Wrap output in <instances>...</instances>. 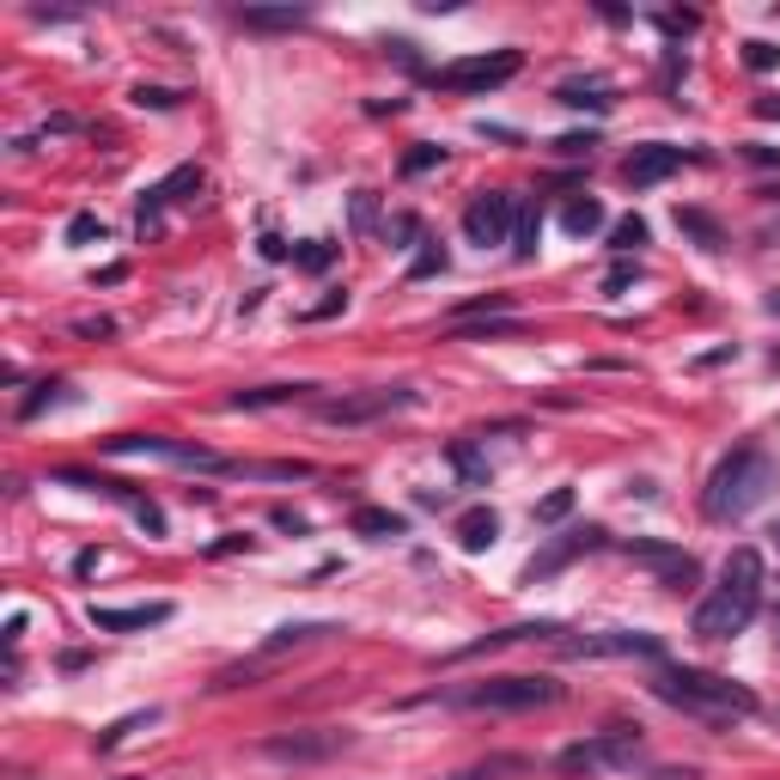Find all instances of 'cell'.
<instances>
[{"label":"cell","mask_w":780,"mask_h":780,"mask_svg":"<svg viewBox=\"0 0 780 780\" xmlns=\"http://www.w3.org/2000/svg\"><path fill=\"white\" fill-rule=\"evenodd\" d=\"M763 597H768V567H763V555L744 543V549L726 555L719 585L702 597L695 634H702V641H732V634H744V628L756 622V610H763Z\"/></svg>","instance_id":"6da1fadb"},{"label":"cell","mask_w":780,"mask_h":780,"mask_svg":"<svg viewBox=\"0 0 780 780\" xmlns=\"http://www.w3.org/2000/svg\"><path fill=\"white\" fill-rule=\"evenodd\" d=\"M775 488H780L775 458H768L763 445H738L732 458H719V470L707 475L702 512H707L714 524H738V519H750V512H756V506H763Z\"/></svg>","instance_id":"7a4b0ae2"},{"label":"cell","mask_w":780,"mask_h":780,"mask_svg":"<svg viewBox=\"0 0 780 780\" xmlns=\"http://www.w3.org/2000/svg\"><path fill=\"white\" fill-rule=\"evenodd\" d=\"M653 689H658L671 707L707 719V726H732V719H750V714H756V695H750L744 683H732V677H714V671H689V665H665V671L653 677Z\"/></svg>","instance_id":"3957f363"},{"label":"cell","mask_w":780,"mask_h":780,"mask_svg":"<svg viewBox=\"0 0 780 780\" xmlns=\"http://www.w3.org/2000/svg\"><path fill=\"white\" fill-rule=\"evenodd\" d=\"M561 683L555 677H488V683L451 689V707H475V714H531V707H555Z\"/></svg>","instance_id":"277c9868"},{"label":"cell","mask_w":780,"mask_h":780,"mask_svg":"<svg viewBox=\"0 0 780 780\" xmlns=\"http://www.w3.org/2000/svg\"><path fill=\"white\" fill-rule=\"evenodd\" d=\"M519 67H524L519 49H494V55H463V62H445L433 79H439L445 92H494V86H506Z\"/></svg>","instance_id":"5b68a950"},{"label":"cell","mask_w":780,"mask_h":780,"mask_svg":"<svg viewBox=\"0 0 780 780\" xmlns=\"http://www.w3.org/2000/svg\"><path fill=\"white\" fill-rule=\"evenodd\" d=\"M512 226H519V201L506 196V189H482V196L463 208V238L482 250L512 245Z\"/></svg>","instance_id":"8992f818"},{"label":"cell","mask_w":780,"mask_h":780,"mask_svg":"<svg viewBox=\"0 0 780 780\" xmlns=\"http://www.w3.org/2000/svg\"><path fill=\"white\" fill-rule=\"evenodd\" d=\"M634 756H641V732L610 726V732H597L592 744H567L561 750V768H567V775H597V768H628Z\"/></svg>","instance_id":"52a82bcc"},{"label":"cell","mask_w":780,"mask_h":780,"mask_svg":"<svg viewBox=\"0 0 780 780\" xmlns=\"http://www.w3.org/2000/svg\"><path fill=\"white\" fill-rule=\"evenodd\" d=\"M397 409H414V391H409V384H391V391H367V397L318 403V414H323V421H336V428H360V421H379V414H397Z\"/></svg>","instance_id":"ba28073f"},{"label":"cell","mask_w":780,"mask_h":780,"mask_svg":"<svg viewBox=\"0 0 780 780\" xmlns=\"http://www.w3.org/2000/svg\"><path fill=\"white\" fill-rule=\"evenodd\" d=\"M683 165H689V153H683V147L646 140V147H634V153L622 159V177H628L634 189H653V184H665V177H677Z\"/></svg>","instance_id":"9c48e42d"},{"label":"cell","mask_w":780,"mask_h":780,"mask_svg":"<svg viewBox=\"0 0 780 780\" xmlns=\"http://www.w3.org/2000/svg\"><path fill=\"white\" fill-rule=\"evenodd\" d=\"M189 189H201V165H177L165 184L147 189V196H140V214H135L140 238H153V232H159V214H165L171 201H189Z\"/></svg>","instance_id":"30bf717a"},{"label":"cell","mask_w":780,"mask_h":780,"mask_svg":"<svg viewBox=\"0 0 780 780\" xmlns=\"http://www.w3.org/2000/svg\"><path fill=\"white\" fill-rule=\"evenodd\" d=\"M567 658H658L653 634H585V641H555Z\"/></svg>","instance_id":"8fae6325"},{"label":"cell","mask_w":780,"mask_h":780,"mask_svg":"<svg viewBox=\"0 0 780 780\" xmlns=\"http://www.w3.org/2000/svg\"><path fill=\"white\" fill-rule=\"evenodd\" d=\"M622 555L628 561H646V567H658V580L671 585V592H683V585H695V555H683V549H671V543H622Z\"/></svg>","instance_id":"7c38bea8"},{"label":"cell","mask_w":780,"mask_h":780,"mask_svg":"<svg viewBox=\"0 0 780 780\" xmlns=\"http://www.w3.org/2000/svg\"><path fill=\"white\" fill-rule=\"evenodd\" d=\"M336 750H348L342 732H293V738H269L262 756H275V763H323V756H336Z\"/></svg>","instance_id":"4fadbf2b"},{"label":"cell","mask_w":780,"mask_h":780,"mask_svg":"<svg viewBox=\"0 0 780 780\" xmlns=\"http://www.w3.org/2000/svg\"><path fill=\"white\" fill-rule=\"evenodd\" d=\"M171 622V604H128V610H98L92 604V628L98 634H140V628Z\"/></svg>","instance_id":"5bb4252c"},{"label":"cell","mask_w":780,"mask_h":780,"mask_svg":"<svg viewBox=\"0 0 780 780\" xmlns=\"http://www.w3.org/2000/svg\"><path fill=\"white\" fill-rule=\"evenodd\" d=\"M585 549H604V531H573V536H561V543H549V549L536 555L531 567H524V580H531V585H536V580H549L555 567H567L573 555H585Z\"/></svg>","instance_id":"9a60e30c"},{"label":"cell","mask_w":780,"mask_h":780,"mask_svg":"<svg viewBox=\"0 0 780 780\" xmlns=\"http://www.w3.org/2000/svg\"><path fill=\"white\" fill-rule=\"evenodd\" d=\"M494 536H500V512H494V506H470V512L458 519V543L470 555L494 549Z\"/></svg>","instance_id":"2e32d148"},{"label":"cell","mask_w":780,"mask_h":780,"mask_svg":"<svg viewBox=\"0 0 780 780\" xmlns=\"http://www.w3.org/2000/svg\"><path fill=\"white\" fill-rule=\"evenodd\" d=\"M318 384H257V391H238L232 409H281V403H306Z\"/></svg>","instance_id":"e0dca14e"},{"label":"cell","mask_w":780,"mask_h":780,"mask_svg":"<svg viewBox=\"0 0 780 780\" xmlns=\"http://www.w3.org/2000/svg\"><path fill=\"white\" fill-rule=\"evenodd\" d=\"M238 25L245 32H293V25H306V7H245Z\"/></svg>","instance_id":"ac0fdd59"},{"label":"cell","mask_w":780,"mask_h":780,"mask_svg":"<svg viewBox=\"0 0 780 780\" xmlns=\"http://www.w3.org/2000/svg\"><path fill=\"white\" fill-rule=\"evenodd\" d=\"M561 104H573V110H610L616 98H610V79H567L561 92Z\"/></svg>","instance_id":"d6986e66"},{"label":"cell","mask_w":780,"mask_h":780,"mask_svg":"<svg viewBox=\"0 0 780 780\" xmlns=\"http://www.w3.org/2000/svg\"><path fill=\"white\" fill-rule=\"evenodd\" d=\"M354 531L372 536V543H384V536L409 531V519H403V512H384V506H360V512H354Z\"/></svg>","instance_id":"ffe728a7"},{"label":"cell","mask_w":780,"mask_h":780,"mask_svg":"<svg viewBox=\"0 0 780 780\" xmlns=\"http://www.w3.org/2000/svg\"><path fill=\"white\" fill-rule=\"evenodd\" d=\"M597 226H604V208H597L592 196H573L561 208V232H567V238H592Z\"/></svg>","instance_id":"44dd1931"},{"label":"cell","mask_w":780,"mask_h":780,"mask_svg":"<svg viewBox=\"0 0 780 780\" xmlns=\"http://www.w3.org/2000/svg\"><path fill=\"white\" fill-rule=\"evenodd\" d=\"M677 226H683L702 250H726V232H719V220L702 214V208H677Z\"/></svg>","instance_id":"7402d4cb"},{"label":"cell","mask_w":780,"mask_h":780,"mask_svg":"<svg viewBox=\"0 0 780 780\" xmlns=\"http://www.w3.org/2000/svg\"><path fill=\"white\" fill-rule=\"evenodd\" d=\"M323 634H336V622H287L269 634V646L262 653H287V646H306V641H323Z\"/></svg>","instance_id":"603a6c76"},{"label":"cell","mask_w":780,"mask_h":780,"mask_svg":"<svg viewBox=\"0 0 780 780\" xmlns=\"http://www.w3.org/2000/svg\"><path fill=\"white\" fill-rule=\"evenodd\" d=\"M506 318V311H512V293H488V299H470V306H458L451 311V330H463V323H475V318Z\"/></svg>","instance_id":"cb8c5ba5"},{"label":"cell","mask_w":780,"mask_h":780,"mask_svg":"<svg viewBox=\"0 0 780 780\" xmlns=\"http://www.w3.org/2000/svg\"><path fill=\"white\" fill-rule=\"evenodd\" d=\"M641 245H646V220H641V214H628V220H616V226H610V250L634 257Z\"/></svg>","instance_id":"d4e9b609"},{"label":"cell","mask_w":780,"mask_h":780,"mask_svg":"<svg viewBox=\"0 0 780 780\" xmlns=\"http://www.w3.org/2000/svg\"><path fill=\"white\" fill-rule=\"evenodd\" d=\"M536 232H543V220L519 208V226H512V257H519V262H531V257H536Z\"/></svg>","instance_id":"484cf974"},{"label":"cell","mask_w":780,"mask_h":780,"mask_svg":"<svg viewBox=\"0 0 780 780\" xmlns=\"http://www.w3.org/2000/svg\"><path fill=\"white\" fill-rule=\"evenodd\" d=\"M153 719H159V707H147V714H128V719H116V726H110V732L98 738V750H116L128 732H135V726H153Z\"/></svg>","instance_id":"4316f807"},{"label":"cell","mask_w":780,"mask_h":780,"mask_svg":"<svg viewBox=\"0 0 780 780\" xmlns=\"http://www.w3.org/2000/svg\"><path fill=\"white\" fill-rule=\"evenodd\" d=\"M92 238H104V220L98 214H74L67 220V245H92Z\"/></svg>","instance_id":"83f0119b"},{"label":"cell","mask_w":780,"mask_h":780,"mask_svg":"<svg viewBox=\"0 0 780 780\" xmlns=\"http://www.w3.org/2000/svg\"><path fill=\"white\" fill-rule=\"evenodd\" d=\"M567 512H573V488H555L549 500L536 506V524H555V519H567Z\"/></svg>","instance_id":"f1b7e54d"},{"label":"cell","mask_w":780,"mask_h":780,"mask_svg":"<svg viewBox=\"0 0 780 780\" xmlns=\"http://www.w3.org/2000/svg\"><path fill=\"white\" fill-rule=\"evenodd\" d=\"M445 159V147H414V153H403V177H421V171H433Z\"/></svg>","instance_id":"f546056e"},{"label":"cell","mask_w":780,"mask_h":780,"mask_svg":"<svg viewBox=\"0 0 780 780\" xmlns=\"http://www.w3.org/2000/svg\"><path fill=\"white\" fill-rule=\"evenodd\" d=\"M744 62L756 67V74H768V67H780V49H775V44H763V37H756V44H744Z\"/></svg>","instance_id":"4dcf8cb0"},{"label":"cell","mask_w":780,"mask_h":780,"mask_svg":"<svg viewBox=\"0 0 780 780\" xmlns=\"http://www.w3.org/2000/svg\"><path fill=\"white\" fill-rule=\"evenodd\" d=\"M330 262H336V245H306V250H299V269H311V275L330 269Z\"/></svg>","instance_id":"1f68e13d"},{"label":"cell","mask_w":780,"mask_h":780,"mask_svg":"<svg viewBox=\"0 0 780 780\" xmlns=\"http://www.w3.org/2000/svg\"><path fill=\"white\" fill-rule=\"evenodd\" d=\"M592 147H597L592 135H561V140H555V153H561V159H585Z\"/></svg>","instance_id":"d6a6232c"},{"label":"cell","mask_w":780,"mask_h":780,"mask_svg":"<svg viewBox=\"0 0 780 780\" xmlns=\"http://www.w3.org/2000/svg\"><path fill=\"white\" fill-rule=\"evenodd\" d=\"M634 275H641L634 262H616L610 275H604V293H628V287H634Z\"/></svg>","instance_id":"836d02e7"},{"label":"cell","mask_w":780,"mask_h":780,"mask_svg":"<svg viewBox=\"0 0 780 780\" xmlns=\"http://www.w3.org/2000/svg\"><path fill=\"white\" fill-rule=\"evenodd\" d=\"M135 104H153V110H171V104H177V92H165V86H135Z\"/></svg>","instance_id":"e575fe53"},{"label":"cell","mask_w":780,"mask_h":780,"mask_svg":"<svg viewBox=\"0 0 780 780\" xmlns=\"http://www.w3.org/2000/svg\"><path fill=\"white\" fill-rule=\"evenodd\" d=\"M439 269H445V250H421L409 275H439Z\"/></svg>","instance_id":"d590c367"},{"label":"cell","mask_w":780,"mask_h":780,"mask_svg":"<svg viewBox=\"0 0 780 780\" xmlns=\"http://www.w3.org/2000/svg\"><path fill=\"white\" fill-rule=\"evenodd\" d=\"M336 311H348V293H336V299H323V306H311L306 318H311V323H323V318H336Z\"/></svg>","instance_id":"8d00e7d4"},{"label":"cell","mask_w":780,"mask_h":780,"mask_svg":"<svg viewBox=\"0 0 780 780\" xmlns=\"http://www.w3.org/2000/svg\"><path fill=\"white\" fill-rule=\"evenodd\" d=\"M658 25H665V32H695V13H658Z\"/></svg>","instance_id":"74e56055"},{"label":"cell","mask_w":780,"mask_h":780,"mask_svg":"<svg viewBox=\"0 0 780 780\" xmlns=\"http://www.w3.org/2000/svg\"><path fill=\"white\" fill-rule=\"evenodd\" d=\"M744 153L756 159V165H780V153H775V147H744Z\"/></svg>","instance_id":"f35d334b"},{"label":"cell","mask_w":780,"mask_h":780,"mask_svg":"<svg viewBox=\"0 0 780 780\" xmlns=\"http://www.w3.org/2000/svg\"><path fill=\"white\" fill-rule=\"evenodd\" d=\"M756 238H763V245H780V214H775V220H768V226H763V232H756Z\"/></svg>","instance_id":"ab89813d"},{"label":"cell","mask_w":780,"mask_h":780,"mask_svg":"<svg viewBox=\"0 0 780 780\" xmlns=\"http://www.w3.org/2000/svg\"><path fill=\"white\" fill-rule=\"evenodd\" d=\"M756 116H780V98H756Z\"/></svg>","instance_id":"60d3db41"},{"label":"cell","mask_w":780,"mask_h":780,"mask_svg":"<svg viewBox=\"0 0 780 780\" xmlns=\"http://www.w3.org/2000/svg\"><path fill=\"white\" fill-rule=\"evenodd\" d=\"M775 634H780V585H775Z\"/></svg>","instance_id":"b9f144b4"},{"label":"cell","mask_w":780,"mask_h":780,"mask_svg":"<svg viewBox=\"0 0 780 780\" xmlns=\"http://www.w3.org/2000/svg\"><path fill=\"white\" fill-rule=\"evenodd\" d=\"M768 311H775V318H780V293H768Z\"/></svg>","instance_id":"7bdbcfd3"},{"label":"cell","mask_w":780,"mask_h":780,"mask_svg":"<svg viewBox=\"0 0 780 780\" xmlns=\"http://www.w3.org/2000/svg\"><path fill=\"white\" fill-rule=\"evenodd\" d=\"M775 536H780V531H775Z\"/></svg>","instance_id":"ee69618b"}]
</instances>
